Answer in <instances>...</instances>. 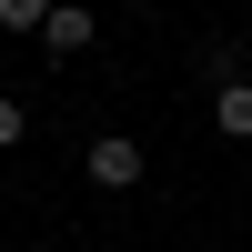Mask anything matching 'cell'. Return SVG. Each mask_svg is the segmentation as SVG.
Here are the masks:
<instances>
[{
	"label": "cell",
	"mask_w": 252,
	"mask_h": 252,
	"mask_svg": "<svg viewBox=\"0 0 252 252\" xmlns=\"http://www.w3.org/2000/svg\"><path fill=\"white\" fill-rule=\"evenodd\" d=\"M40 40H51V61H71V51H91V40H101V20L81 10V0H51V20H40Z\"/></svg>",
	"instance_id": "6da1fadb"
},
{
	"label": "cell",
	"mask_w": 252,
	"mask_h": 252,
	"mask_svg": "<svg viewBox=\"0 0 252 252\" xmlns=\"http://www.w3.org/2000/svg\"><path fill=\"white\" fill-rule=\"evenodd\" d=\"M91 182H101V192H131V182H141V141L101 131V141H91Z\"/></svg>",
	"instance_id": "7a4b0ae2"
},
{
	"label": "cell",
	"mask_w": 252,
	"mask_h": 252,
	"mask_svg": "<svg viewBox=\"0 0 252 252\" xmlns=\"http://www.w3.org/2000/svg\"><path fill=\"white\" fill-rule=\"evenodd\" d=\"M212 121H222L232 141H252V81H242V71H232V81H212Z\"/></svg>",
	"instance_id": "3957f363"
},
{
	"label": "cell",
	"mask_w": 252,
	"mask_h": 252,
	"mask_svg": "<svg viewBox=\"0 0 252 252\" xmlns=\"http://www.w3.org/2000/svg\"><path fill=\"white\" fill-rule=\"evenodd\" d=\"M51 20V0H0V31H40Z\"/></svg>",
	"instance_id": "277c9868"
},
{
	"label": "cell",
	"mask_w": 252,
	"mask_h": 252,
	"mask_svg": "<svg viewBox=\"0 0 252 252\" xmlns=\"http://www.w3.org/2000/svg\"><path fill=\"white\" fill-rule=\"evenodd\" d=\"M20 131H31V111H20L10 91H0V141H20Z\"/></svg>",
	"instance_id": "5b68a950"
}]
</instances>
